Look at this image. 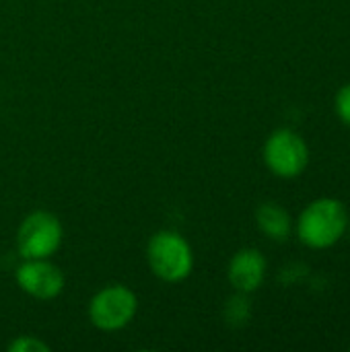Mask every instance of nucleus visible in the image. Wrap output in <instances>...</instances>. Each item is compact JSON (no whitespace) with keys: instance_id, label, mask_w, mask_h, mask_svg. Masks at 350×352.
<instances>
[{"instance_id":"obj_10","label":"nucleus","mask_w":350,"mask_h":352,"mask_svg":"<svg viewBox=\"0 0 350 352\" xmlns=\"http://www.w3.org/2000/svg\"><path fill=\"white\" fill-rule=\"evenodd\" d=\"M8 352H50V344L45 340H41L39 336H33V334H21V336H14L8 346Z\"/></svg>"},{"instance_id":"obj_3","label":"nucleus","mask_w":350,"mask_h":352,"mask_svg":"<svg viewBox=\"0 0 350 352\" xmlns=\"http://www.w3.org/2000/svg\"><path fill=\"white\" fill-rule=\"evenodd\" d=\"M64 241V227L50 210L29 212L17 229V252L23 260L52 258Z\"/></svg>"},{"instance_id":"obj_1","label":"nucleus","mask_w":350,"mask_h":352,"mask_svg":"<svg viewBox=\"0 0 350 352\" xmlns=\"http://www.w3.org/2000/svg\"><path fill=\"white\" fill-rule=\"evenodd\" d=\"M349 227V210L336 198H318L309 202L297 219V237L309 250H328L336 245Z\"/></svg>"},{"instance_id":"obj_8","label":"nucleus","mask_w":350,"mask_h":352,"mask_svg":"<svg viewBox=\"0 0 350 352\" xmlns=\"http://www.w3.org/2000/svg\"><path fill=\"white\" fill-rule=\"evenodd\" d=\"M256 225L258 229L272 241H287L293 231V219L285 206L278 202H264L256 210Z\"/></svg>"},{"instance_id":"obj_5","label":"nucleus","mask_w":350,"mask_h":352,"mask_svg":"<svg viewBox=\"0 0 350 352\" xmlns=\"http://www.w3.org/2000/svg\"><path fill=\"white\" fill-rule=\"evenodd\" d=\"M262 157L272 175L283 179H293L307 169L309 146L303 140V136L297 134L295 130L278 128L266 138Z\"/></svg>"},{"instance_id":"obj_12","label":"nucleus","mask_w":350,"mask_h":352,"mask_svg":"<svg viewBox=\"0 0 350 352\" xmlns=\"http://www.w3.org/2000/svg\"><path fill=\"white\" fill-rule=\"evenodd\" d=\"M347 229H349V235H350V214H349V227H347Z\"/></svg>"},{"instance_id":"obj_9","label":"nucleus","mask_w":350,"mask_h":352,"mask_svg":"<svg viewBox=\"0 0 350 352\" xmlns=\"http://www.w3.org/2000/svg\"><path fill=\"white\" fill-rule=\"evenodd\" d=\"M250 314H252V307H250L248 295L237 293L235 297H231V299L227 301L225 318H227L229 324H233V326H243V324L250 320Z\"/></svg>"},{"instance_id":"obj_7","label":"nucleus","mask_w":350,"mask_h":352,"mask_svg":"<svg viewBox=\"0 0 350 352\" xmlns=\"http://www.w3.org/2000/svg\"><path fill=\"white\" fill-rule=\"evenodd\" d=\"M266 270L268 264L264 254L256 248H243L231 258L227 266V280L235 289V293L252 295L264 285Z\"/></svg>"},{"instance_id":"obj_2","label":"nucleus","mask_w":350,"mask_h":352,"mask_svg":"<svg viewBox=\"0 0 350 352\" xmlns=\"http://www.w3.org/2000/svg\"><path fill=\"white\" fill-rule=\"evenodd\" d=\"M146 264L159 280L175 285L192 274L194 252L182 233L163 229L146 243Z\"/></svg>"},{"instance_id":"obj_11","label":"nucleus","mask_w":350,"mask_h":352,"mask_svg":"<svg viewBox=\"0 0 350 352\" xmlns=\"http://www.w3.org/2000/svg\"><path fill=\"white\" fill-rule=\"evenodd\" d=\"M334 109H336V116L340 118V122L347 124L350 128V82H347L344 87H340V91L336 93Z\"/></svg>"},{"instance_id":"obj_6","label":"nucleus","mask_w":350,"mask_h":352,"mask_svg":"<svg viewBox=\"0 0 350 352\" xmlns=\"http://www.w3.org/2000/svg\"><path fill=\"white\" fill-rule=\"evenodd\" d=\"M14 280L25 295L37 301H52L60 297L66 287V276L62 268L52 262V258L23 260V264L14 270Z\"/></svg>"},{"instance_id":"obj_4","label":"nucleus","mask_w":350,"mask_h":352,"mask_svg":"<svg viewBox=\"0 0 350 352\" xmlns=\"http://www.w3.org/2000/svg\"><path fill=\"white\" fill-rule=\"evenodd\" d=\"M89 322L101 332H120L132 324L138 311V297L126 285H107L89 301Z\"/></svg>"}]
</instances>
